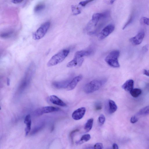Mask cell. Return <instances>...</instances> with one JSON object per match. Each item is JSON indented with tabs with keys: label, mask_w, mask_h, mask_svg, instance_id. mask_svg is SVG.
<instances>
[{
	"label": "cell",
	"mask_w": 149,
	"mask_h": 149,
	"mask_svg": "<svg viewBox=\"0 0 149 149\" xmlns=\"http://www.w3.org/2000/svg\"><path fill=\"white\" fill-rule=\"evenodd\" d=\"M94 121L93 118H91L86 121L84 127V129L86 132H89L92 129L93 126Z\"/></svg>",
	"instance_id": "18"
},
{
	"label": "cell",
	"mask_w": 149,
	"mask_h": 149,
	"mask_svg": "<svg viewBox=\"0 0 149 149\" xmlns=\"http://www.w3.org/2000/svg\"><path fill=\"white\" fill-rule=\"evenodd\" d=\"M142 20L144 24L147 25H149V18L145 17H142Z\"/></svg>",
	"instance_id": "31"
},
{
	"label": "cell",
	"mask_w": 149,
	"mask_h": 149,
	"mask_svg": "<svg viewBox=\"0 0 149 149\" xmlns=\"http://www.w3.org/2000/svg\"><path fill=\"white\" fill-rule=\"evenodd\" d=\"M60 110V109L58 107L51 106H45L36 109L34 112V114L36 116H39L44 114L57 112Z\"/></svg>",
	"instance_id": "7"
},
{
	"label": "cell",
	"mask_w": 149,
	"mask_h": 149,
	"mask_svg": "<svg viewBox=\"0 0 149 149\" xmlns=\"http://www.w3.org/2000/svg\"><path fill=\"white\" fill-rule=\"evenodd\" d=\"M103 144L101 143H97L94 146V149H102L103 148Z\"/></svg>",
	"instance_id": "29"
},
{
	"label": "cell",
	"mask_w": 149,
	"mask_h": 149,
	"mask_svg": "<svg viewBox=\"0 0 149 149\" xmlns=\"http://www.w3.org/2000/svg\"><path fill=\"white\" fill-rule=\"evenodd\" d=\"M144 74L145 75L149 76V70H144Z\"/></svg>",
	"instance_id": "38"
},
{
	"label": "cell",
	"mask_w": 149,
	"mask_h": 149,
	"mask_svg": "<svg viewBox=\"0 0 149 149\" xmlns=\"http://www.w3.org/2000/svg\"><path fill=\"white\" fill-rule=\"evenodd\" d=\"M86 109L85 107H81L76 109L73 112L72 117L75 120H79L83 118L85 114Z\"/></svg>",
	"instance_id": "9"
},
{
	"label": "cell",
	"mask_w": 149,
	"mask_h": 149,
	"mask_svg": "<svg viewBox=\"0 0 149 149\" xmlns=\"http://www.w3.org/2000/svg\"><path fill=\"white\" fill-rule=\"evenodd\" d=\"M108 108L109 113H114L117 109V106L114 101L112 100H109L108 102Z\"/></svg>",
	"instance_id": "17"
},
{
	"label": "cell",
	"mask_w": 149,
	"mask_h": 149,
	"mask_svg": "<svg viewBox=\"0 0 149 149\" xmlns=\"http://www.w3.org/2000/svg\"><path fill=\"white\" fill-rule=\"evenodd\" d=\"M98 121L99 124L101 125L104 124L106 121V118L105 116L103 114L100 115L99 117Z\"/></svg>",
	"instance_id": "27"
},
{
	"label": "cell",
	"mask_w": 149,
	"mask_h": 149,
	"mask_svg": "<svg viewBox=\"0 0 149 149\" xmlns=\"http://www.w3.org/2000/svg\"><path fill=\"white\" fill-rule=\"evenodd\" d=\"M144 36L145 33L144 32H141L138 33L135 37L131 38L129 41L134 45H139L142 43Z\"/></svg>",
	"instance_id": "10"
},
{
	"label": "cell",
	"mask_w": 149,
	"mask_h": 149,
	"mask_svg": "<svg viewBox=\"0 0 149 149\" xmlns=\"http://www.w3.org/2000/svg\"><path fill=\"white\" fill-rule=\"evenodd\" d=\"M95 0H86L81 1L79 4L82 7H84L89 3Z\"/></svg>",
	"instance_id": "28"
},
{
	"label": "cell",
	"mask_w": 149,
	"mask_h": 149,
	"mask_svg": "<svg viewBox=\"0 0 149 149\" xmlns=\"http://www.w3.org/2000/svg\"><path fill=\"white\" fill-rule=\"evenodd\" d=\"M92 51L90 50H82V51H79L77 52L74 56V58L77 59L78 60L80 58L85 57V56H89L92 54Z\"/></svg>",
	"instance_id": "14"
},
{
	"label": "cell",
	"mask_w": 149,
	"mask_h": 149,
	"mask_svg": "<svg viewBox=\"0 0 149 149\" xmlns=\"http://www.w3.org/2000/svg\"><path fill=\"white\" fill-rule=\"evenodd\" d=\"M36 70V65L34 62L30 64L25 71L23 78L19 85L18 92L21 93L28 87L30 84Z\"/></svg>",
	"instance_id": "2"
},
{
	"label": "cell",
	"mask_w": 149,
	"mask_h": 149,
	"mask_svg": "<svg viewBox=\"0 0 149 149\" xmlns=\"http://www.w3.org/2000/svg\"><path fill=\"white\" fill-rule=\"evenodd\" d=\"M95 108L96 110H100L102 108V105L100 103H97L95 105Z\"/></svg>",
	"instance_id": "32"
},
{
	"label": "cell",
	"mask_w": 149,
	"mask_h": 149,
	"mask_svg": "<svg viewBox=\"0 0 149 149\" xmlns=\"http://www.w3.org/2000/svg\"><path fill=\"white\" fill-rule=\"evenodd\" d=\"M71 80V79L61 81L55 82L53 83V86L57 89H67Z\"/></svg>",
	"instance_id": "11"
},
{
	"label": "cell",
	"mask_w": 149,
	"mask_h": 149,
	"mask_svg": "<svg viewBox=\"0 0 149 149\" xmlns=\"http://www.w3.org/2000/svg\"><path fill=\"white\" fill-rule=\"evenodd\" d=\"M70 52L69 49L62 50L52 57L47 64L48 67L53 66L57 65L63 62L68 56Z\"/></svg>",
	"instance_id": "3"
},
{
	"label": "cell",
	"mask_w": 149,
	"mask_h": 149,
	"mask_svg": "<svg viewBox=\"0 0 149 149\" xmlns=\"http://www.w3.org/2000/svg\"><path fill=\"white\" fill-rule=\"evenodd\" d=\"M49 100L53 104L63 107H66L67 106L66 103L57 96L54 95L51 96L49 97Z\"/></svg>",
	"instance_id": "13"
},
{
	"label": "cell",
	"mask_w": 149,
	"mask_h": 149,
	"mask_svg": "<svg viewBox=\"0 0 149 149\" xmlns=\"http://www.w3.org/2000/svg\"><path fill=\"white\" fill-rule=\"evenodd\" d=\"M13 34V31H10L2 33L0 35L1 37L3 39H8L11 37Z\"/></svg>",
	"instance_id": "26"
},
{
	"label": "cell",
	"mask_w": 149,
	"mask_h": 149,
	"mask_svg": "<svg viewBox=\"0 0 149 149\" xmlns=\"http://www.w3.org/2000/svg\"><path fill=\"white\" fill-rule=\"evenodd\" d=\"M106 80H92L85 85L84 90L86 94L92 93L98 90L105 83Z\"/></svg>",
	"instance_id": "4"
},
{
	"label": "cell",
	"mask_w": 149,
	"mask_h": 149,
	"mask_svg": "<svg viewBox=\"0 0 149 149\" xmlns=\"http://www.w3.org/2000/svg\"><path fill=\"white\" fill-rule=\"evenodd\" d=\"M132 19H133V18H132V17H131L130 18V19L128 21V22L126 23L125 25L124 26V27H123V30H124L129 24L131 23V22L132 21Z\"/></svg>",
	"instance_id": "33"
},
{
	"label": "cell",
	"mask_w": 149,
	"mask_h": 149,
	"mask_svg": "<svg viewBox=\"0 0 149 149\" xmlns=\"http://www.w3.org/2000/svg\"><path fill=\"white\" fill-rule=\"evenodd\" d=\"M84 61V59L83 58L79 59L78 60V64L79 66H82Z\"/></svg>",
	"instance_id": "35"
},
{
	"label": "cell",
	"mask_w": 149,
	"mask_h": 149,
	"mask_svg": "<svg viewBox=\"0 0 149 149\" xmlns=\"http://www.w3.org/2000/svg\"><path fill=\"white\" fill-rule=\"evenodd\" d=\"M24 0H12V2L15 4H17L22 2Z\"/></svg>",
	"instance_id": "37"
},
{
	"label": "cell",
	"mask_w": 149,
	"mask_h": 149,
	"mask_svg": "<svg viewBox=\"0 0 149 149\" xmlns=\"http://www.w3.org/2000/svg\"><path fill=\"white\" fill-rule=\"evenodd\" d=\"M112 148L114 149H118V146L116 143H114L112 145Z\"/></svg>",
	"instance_id": "39"
},
{
	"label": "cell",
	"mask_w": 149,
	"mask_h": 149,
	"mask_svg": "<svg viewBox=\"0 0 149 149\" xmlns=\"http://www.w3.org/2000/svg\"><path fill=\"white\" fill-rule=\"evenodd\" d=\"M91 138V136L90 135L88 134L84 135L82 137L80 140L76 142V144L77 145L81 144L83 143H84L89 141L90 139Z\"/></svg>",
	"instance_id": "19"
},
{
	"label": "cell",
	"mask_w": 149,
	"mask_h": 149,
	"mask_svg": "<svg viewBox=\"0 0 149 149\" xmlns=\"http://www.w3.org/2000/svg\"><path fill=\"white\" fill-rule=\"evenodd\" d=\"M78 60L74 58L67 64V67L71 68L75 66L78 64Z\"/></svg>",
	"instance_id": "24"
},
{
	"label": "cell",
	"mask_w": 149,
	"mask_h": 149,
	"mask_svg": "<svg viewBox=\"0 0 149 149\" xmlns=\"http://www.w3.org/2000/svg\"><path fill=\"white\" fill-rule=\"evenodd\" d=\"M120 53L118 50L112 51L106 56L105 61L110 66L114 68H119L120 65L118 58Z\"/></svg>",
	"instance_id": "5"
},
{
	"label": "cell",
	"mask_w": 149,
	"mask_h": 149,
	"mask_svg": "<svg viewBox=\"0 0 149 149\" xmlns=\"http://www.w3.org/2000/svg\"><path fill=\"white\" fill-rule=\"evenodd\" d=\"M110 16V12L109 10L95 14L85 28V32L89 35L96 34L107 22Z\"/></svg>",
	"instance_id": "1"
},
{
	"label": "cell",
	"mask_w": 149,
	"mask_h": 149,
	"mask_svg": "<svg viewBox=\"0 0 149 149\" xmlns=\"http://www.w3.org/2000/svg\"><path fill=\"white\" fill-rule=\"evenodd\" d=\"M134 81L132 80H127L122 86V89L128 92H130L133 89Z\"/></svg>",
	"instance_id": "16"
},
{
	"label": "cell",
	"mask_w": 149,
	"mask_h": 149,
	"mask_svg": "<svg viewBox=\"0 0 149 149\" xmlns=\"http://www.w3.org/2000/svg\"><path fill=\"white\" fill-rule=\"evenodd\" d=\"M79 131V130H78V129H76V130H75L73 131L71 133L70 135V136L71 139H72V141L73 140V135L74 134V133H76V132L78 131Z\"/></svg>",
	"instance_id": "36"
},
{
	"label": "cell",
	"mask_w": 149,
	"mask_h": 149,
	"mask_svg": "<svg viewBox=\"0 0 149 149\" xmlns=\"http://www.w3.org/2000/svg\"><path fill=\"white\" fill-rule=\"evenodd\" d=\"M142 93V91L141 90L138 88L133 89L130 92L131 95L134 98H137Z\"/></svg>",
	"instance_id": "20"
},
{
	"label": "cell",
	"mask_w": 149,
	"mask_h": 149,
	"mask_svg": "<svg viewBox=\"0 0 149 149\" xmlns=\"http://www.w3.org/2000/svg\"><path fill=\"white\" fill-rule=\"evenodd\" d=\"M50 25L51 23L49 22L44 23L33 34V39L35 40H37L42 38L48 31Z\"/></svg>",
	"instance_id": "6"
},
{
	"label": "cell",
	"mask_w": 149,
	"mask_h": 149,
	"mask_svg": "<svg viewBox=\"0 0 149 149\" xmlns=\"http://www.w3.org/2000/svg\"><path fill=\"white\" fill-rule=\"evenodd\" d=\"M115 29L114 25L110 24L105 27L99 34L98 39L99 41L103 40L113 32Z\"/></svg>",
	"instance_id": "8"
},
{
	"label": "cell",
	"mask_w": 149,
	"mask_h": 149,
	"mask_svg": "<svg viewBox=\"0 0 149 149\" xmlns=\"http://www.w3.org/2000/svg\"><path fill=\"white\" fill-rule=\"evenodd\" d=\"M24 123L26 125L25 129V136H27L30 133L31 129L32 120L30 115H27L25 117Z\"/></svg>",
	"instance_id": "15"
},
{
	"label": "cell",
	"mask_w": 149,
	"mask_h": 149,
	"mask_svg": "<svg viewBox=\"0 0 149 149\" xmlns=\"http://www.w3.org/2000/svg\"><path fill=\"white\" fill-rule=\"evenodd\" d=\"M138 118L137 117L134 116L132 117L130 119V122L132 123V124H134V123H136L137 122H138Z\"/></svg>",
	"instance_id": "30"
},
{
	"label": "cell",
	"mask_w": 149,
	"mask_h": 149,
	"mask_svg": "<svg viewBox=\"0 0 149 149\" xmlns=\"http://www.w3.org/2000/svg\"><path fill=\"white\" fill-rule=\"evenodd\" d=\"M45 125L44 124H41L40 125L36 126L33 129L31 132V135H32L35 134L43 128L44 127Z\"/></svg>",
	"instance_id": "22"
},
{
	"label": "cell",
	"mask_w": 149,
	"mask_h": 149,
	"mask_svg": "<svg viewBox=\"0 0 149 149\" xmlns=\"http://www.w3.org/2000/svg\"><path fill=\"white\" fill-rule=\"evenodd\" d=\"M83 76L80 75L74 77L71 80L66 89L68 91L73 90L79 82L81 81L83 79Z\"/></svg>",
	"instance_id": "12"
},
{
	"label": "cell",
	"mask_w": 149,
	"mask_h": 149,
	"mask_svg": "<svg viewBox=\"0 0 149 149\" xmlns=\"http://www.w3.org/2000/svg\"><path fill=\"white\" fill-rule=\"evenodd\" d=\"M7 86H9L10 85V79L8 78L7 79Z\"/></svg>",
	"instance_id": "40"
},
{
	"label": "cell",
	"mask_w": 149,
	"mask_h": 149,
	"mask_svg": "<svg viewBox=\"0 0 149 149\" xmlns=\"http://www.w3.org/2000/svg\"><path fill=\"white\" fill-rule=\"evenodd\" d=\"M45 4L43 3H40L37 4L35 7L34 10L35 12L37 13L42 11L45 8Z\"/></svg>",
	"instance_id": "23"
},
{
	"label": "cell",
	"mask_w": 149,
	"mask_h": 149,
	"mask_svg": "<svg viewBox=\"0 0 149 149\" xmlns=\"http://www.w3.org/2000/svg\"><path fill=\"white\" fill-rule=\"evenodd\" d=\"M149 46L148 45H146L144 46L142 48V50L144 52H147L149 49Z\"/></svg>",
	"instance_id": "34"
},
{
	"label": "cell",
	"mask_w": 149,
	"mask_h": 149,
	"mask_svg": "<svg viewBox=\"0 0 149 149\" xmlns=\"http://www.w3.org/2000/svg\"><path fill=\"white\" fill-rule=\"evenodd\" d=\"M116 0H110V1H109V3L111 4H113Z\"/></svg>",
	"instance_id": "41"
},
{
	"label": "cell",
	"mask_w": 149,
	"mask_h": 149,
	"mask_svg": "<svg viewBox=\"0 0 149 149\" xmlns=\"http://www.w3.org/2000/svg\"><path fill=\"white\" fill-rule=\"evenodd\" d=\"M148 115H149V106L141 109L138 113V115H139L145 116Z\"/></svg>",
	"instance_id": "21"
},
{
	"label": "cell",
	"mask_w": 149,
	"mask_h": 149,
	"mask_svg": "<svg viewBox=\"0 0 149 149\" xmlns=\"http://www.w3.org/2000/svg\"><path fill=\"white\" fill-rule=\"evenodd\" d=\"M71 9L73 14L74 15H76L80 14L81 13V10L78 7H77L74 5L71 6Z\"/></svg>",
	"instance_id": "25"
}]
</instances>
